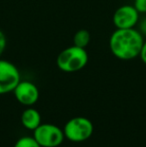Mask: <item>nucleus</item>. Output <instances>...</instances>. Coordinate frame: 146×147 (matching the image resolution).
<instances>
[{
  "label": "nucleus",
  "mask_w": 146,
  "mask_h": 147,
  "mask_svg": "<svg viewBox=\"0 0 146 147\" xmlns=\"http://www.w3.org/2000/svg\"><path fill=\"white\" fill-rule=\"evenodd\" d=\"M14 147H41V146L34 139V137L26 136V137H22L20 139H18Z\"/></svg>",
  "instance_id": "9d476101"
},
{
  "label": "nucleus",
  "mask_w": 146,
  "mask_h": 147,
  "mask_svg": "<svg viewBox=\"0 0 146 147\" xmlns=\"http://www.w3.org/2000/svg\"><path fill=\"white\" fill-rule=\"evenodd\" d=\"M90 42V33L86 29H80L74 34L73 45L81 48H85Z\"/></svg>",
  "instance_id": "1a4fd4ad"
},
{
  "label": "nucleus",
  "mask_w": 146,
  "mask_h": 147,
  "mask_svg": "<svg viewBox=\"0 0 146 147\" xmlns=\"http://www.w3.org/2000/svg\"><path fill=\"white\" fill-rule=\"evenodd\" d=\"M34 139L41 147H58L64 139V132L54 124L41 123L34 130Z\"/></svg>",
  "instance_id": "20e7f679"
},
{
  "label": "nucleus",
  "mask_w": 146,
  "mask_h": 147,
  "mask_svg": "<svg viewBox=\"0 0 146 147\" xmlns=\"http://www.w3.org/2000/svg\"><path fill=\"white\" fill-rule=\"evenodd\" d=\"M20 81L17 67L7 60L0 59V95L13 91Z\"/></svg>",
  "instance_id": "39448f33"
},
{
  "label": "nucleus",
  "mask_w": 146,
  "mask_h": 147,
  "mask_svg": "<svg viewBox=\"0 0 146 147\" xmlns=\"http://www.w3.org/2000/svg\"><path fill=\"white\" fill-rule=\"evenodd\" d=\"M16 99L21 104L31 106L39 98V91L35 84L30 81H20L13 90Z\"/></svg>",
  "instance_id": "0eeeda50"
},
{
  "label": "nucleus",
  "mask_w": 146,
  "mask_h": 147,
  "mask_svg": "<svg viewBox=\"0 0 146 147\" xmlns=\"http://www.w3.org/2000/svg\"><path fill=\"white\" fill-rule=\"evenodd\" d=\"M133 6L139 13H146V0H134Z\"/></svg>",
  "instance_id": "9b49d317"
},
{
  "label": "nucleus",
  "mask_w": 146,
  "mask_h": 147,
  "mask_svg": "<svg viewBox=\"0 0 146 147\" xmlns=\"http://www.w3.org/2000/svg\"><path fill=\"white\" fill-rule=\"evenodd\" d=\"M139 18V12L134 6L123 5L117 8L113 14V23L117 29L134 28Z\"/></svg>",
  "instance_id": "423d86ee"
},
{
  "label": "nucleus",
  "mask_w": 146,
  "mask_h": 147,
  "mask_svg": "<svg viewBox=\"0 0 146 147\" xmlns=\"http://www.w3.org/2000/svg\"><path fill=\"white\" fill-rule=\"evenodd\" d=\"M21 123L25 128L29 130H35L41 124V115L36 109L29 108L22 112Z\"/></svg>",
  "instance_id": "6e6552de"
},
{
  "label": "nucleus",
  "mask_w": 146,
  "mask_h": 147,
  "mask_svg": "<svg viewBox=\"0 0 146 147\" xmlns=\"http://www.w3.org/2000/svg\"><path fill=\"white\" fill-rule=\"evenodd\" d=\"M139 56H140V58H141V60H142L143 63L146 64V41H144V43H143Z\"/></svg>",
  "instance_id": "ddd939ff"
},
{
  "label": "nucleus",
  "mask_w": 146,
  "mask_h": 147,
  "mask_svg": "<svg viewBox=\"0 0 146 147\" xmlns=\"http://www.w3.org/2000/svg\"><path fill=\"white\" fill-rule=\"evenodd\" d=\"M6 47V37L4 35V33L0 30V56L3 54L4 50Z\"/></svg>",
  "instance_id": "f8f14e48"
},
{
  "label": "nucleus",
  "mask_w": 146,
  "mask_h": 147,
  "mask_svg": "<svg viewBox=\"0 0 146 147\" xmlns=\"http://www.w3.org/2000/svg\"><path fill=\"white\" fill-rule=\"evenodd\" d=\"M88 62V54L85 48L75 45L62 50L58 54L56 64L60 70L64 72H76L83 69Z\"/></svg>",
  "instance_id": "f03ea898"
},
{
  "label": "nucleus",
  "mask_w": 146,
  "mask_h": 147,
  "mask_svg": "<svg viewBox=\"0 0 146 147\" xmlns=\"http://www.w3.org/2000/svg\"><path fill=\"white\" fill-rule=\"evenodd\" d=\"M64 136L72 142H82L93 133V124L86 117H74L64 126Z\"/></svg>",
  "instance_id": "7ed1b4c3"
},
{
  "label": "nucleus",
  "mask_w": 146,
  "mask_h": 147,
  "mask_svg": "<svg viewBox=\"0 0 146 147\" xmlns=\"http://www.w3.org/2000/svg\"><path fill=\"white\" fill-rule=\"evenodd\" d=\"M143 43V36L134 28L116 29L110 36L109 48L116 58L131 60L139 56Z\"/></svg>",
  "instance_id": "f257e3e1"
}]
</instances>
